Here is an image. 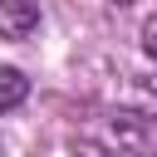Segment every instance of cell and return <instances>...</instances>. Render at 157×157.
I'll return each instance as SVG.
<instances>
[{
  "label": "cell",
  "instance_id": "1",
  "mask_svg": "<svg viewBox=\"0 0 157 157\" xmlns=\"http://www.w3.org/2000/svg\"><path fill=\"white\" fill-rule=\"evenodd\" d=\"M113 142L123 152H132V157H147L157 147V132H152V123L142 113H113Z\"/></svg>",
  "mask_w": 157,
  "mask_h": 157
},
{
  "label": "cell",
  "instance_id": "2",
  "mask_svg": "<svg viewBox=\"0 0 157 157\" xmlns=\"http://www.w3.org/2000/svg\"><path fill=\"white\" fill-rule=\"evenodd\" d=\"M39 29V5L29 0H0V39H29Z\"/></svg>",
  "mask_w": 157,
  "mask_h": 157
},
{
  "label": "cell",
  "instance_id": "3",
  "mask_svg": "<svg viewBox=\"0 0 157 157\" xmlns=\"http://www.w3.org/2000/svg\"><path fill=\"white\" fill-rule=\"evenodd\" d=\"M25 93H29V78H25L20 69H0V113L20 108V103H25Z\"/></svg>",
  "mask_w": 157,
  "mask_h": 157
},
{
  "label": "cell",
  "instance_id": "4",
  "mask_svg": "<svg viewBox=\"0 0 157 157\" xmlns=\"http://www.w3.org/2000/svg\"><path fill=\"white\" fill-rule=\"evenodd\" d=\"M142 49H147V54L157 59V15H152V20L142 25Z\"/></svg>",
  "mask_w": 157,
  "mask_h": 157
}]
</instances>
